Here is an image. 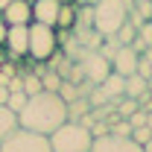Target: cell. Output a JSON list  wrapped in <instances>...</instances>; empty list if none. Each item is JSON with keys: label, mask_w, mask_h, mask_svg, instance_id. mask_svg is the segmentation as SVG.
Here are the masks:
<instances>
[{"label": "cell", "mask_w": 152, "mask_h": 152, "mask_svg": "<svg viewBox=\"0 0 152 152\" xmlns=\"http://www.w3.org/2000/svg\"><path fill=\"white\" fill-rule=\"evenodd\" d=\"M67 120V102L58 96V91H38L26 96V105L18 111V126L32 132L50 134Z\"/></svg>", "instance_id": "obj_1"}, {"label": "cell", "mask_w": 152, "mask_h": 152, "mask_svg": "<svg viewBox=\"0 0 152 152\" xmlns=\"http://www.w3.org/2000/svg\"><path fill=\"white\" fill-rule=\"evenodd\" d=\"M47 137H50V149L53 152H91V143H94L91 129L85 123H79V120H64Z\"/></svg>", "instance_id": "obj_2"}, {"label": "cell", "mask_w": 152, "mask_h": 152, "mask_svg": "<svg viewBox=\"0 0 152 152\" xmlns=\"http://www.w3.org/2000/svg\"><path fill=\"white\" fill-rule=\"evenodd\" d=\"M129 20V3L126 0H96L91 6V26L102 38L114 35Z\"/></svg>", "instance_id": "obj_3"}, {"label": "cell", "mask_w": 152, "mask_h": 152, "mask_svg": "<svg viewBox=\"0 0 152 152\" xmlns=\"http://www.w3.org/2000/svg\"><path fill=\"white\" fill-rule=\"evenodd\" d=\"M53 56H58V29L32 20V23H29V47H26V58L44 64V61H53Z\"/></svg>", "instance_id": "obj_4"}, {"label": "cell", "mask_w": 152, "mask_h": 152, "mask_svg": "<svg viewBox=\"0 0 152 152\" xmlns=\"http://www.w3.org/2000/svg\"><path fill=\"white\" fill-rule=\"evenodd\" d=\"M0 152H53V149H50V137L47 134L15 126L0 140Z\"/></svg>", "instance_id": "obj_5"}, {"label": "cell", "mask_w": 152, "mask_h": 152, "mask_svg": "<svg viewBox=\"0 0 152 152\" xmlns=\"http://www.w3.org/2000/svg\"><path fill=\"white\" fill-rule=\"evenodd\" d=\"M91 152H143V146H140V143H134L132 134L105 132V134H99V137H94Z\"/></svg>", "instance_id": "obj_6"}, {"label": "cell", "mask_w": 152, "mask_h": 152, "mask_svg": "<svg viewBox=\"0 0 152 152\" xmlns=\"http://www.w3.org/2000/svg\"><path fill=\"white\" fill-rule=\"evenodd\" d=\"M79 67H82V76H85L88 82H94V85H99L105 76L111 73V61L102 56L99 50H88V53L82 56V64H79Z\"/></svg>", "instance_id": "obj_7"}, {"label": "cell", "mask_w": 152, "mask_h": 152, "mask_svg": "<svg viewBox=\"0 0 152 152\" xmlns=\"http://www.w3.org/2000/svg\"><path fill=\"white\" fill-rule=\"evenodd\" d=\"M0 18L6 20V26H26V23H32V0H12L0 12Z\"/></svg>", "instance_id": "obj_8"}, {"label": "cell", "mask_w": 152, "mask_h": 152, "mask_svg": "<svg viewBox=\"0 0 152 152\" xmlns=\"http://www.w3.org/2000/svg\"><path fill=\"white\" fill-rule=\"evenodd\" d=\"M26 47H29V23L26 26H9L6 41H3V50L12 58H23L26 56Z\"/></svg>", "instance_id": "obj_9"}, {"label": "cell", "mask_w": 152, "mask_h": 152, "mask_svg": "<svg viewBox=\"0 0 152 152\" xmlns=\"http://www.w3.org/2000/svg\"><path fill=\"white\" fill-rule=\"evenodd\" d=\"M137 56H140V53H134L129 44H120V47L114 50V56L108 58V61H111V70L120 73V76H132L134 70H137Z\"/></svg>", "instance_id": "obj_10"}, {"label": "cell", "mask_w": 152, "mask_h": 152, "mask_svg": "<svg viewBox=\"0 0 152 152\" xmlns=\"http://www.w3.org/2000/svg\"><path fill=\"white\" fill-rule=\"evenodd\" d=\"M58 0H32V20L56 26V15H58Z\"/></svg>", "instance_id": "obj_11"}, {"label": "cell", "mask_w": 152, "mask_h": 152, "mask_svg": "<svg viewBox=\"0 0 152 152\" xmlns=\"http://www.w3.org/2000/svg\"><path fill=\"white\" fill-rule=\"evenodd\" d=\"M79 23V12H76V3H61L58 6V15H56V29L64 32V29H76Z\"/></svg>", "instance_id": "obj_12"}, {"label": "cell", "mask_w": 152, "mask_h": 152, "mask_svg": "<svg viewBox=\"0 0 152 152\" xmlns=\"http://www.w3.org/2000/svg\"><path fill=\"white\" fill-rule=\"evenodd\" d=\"M146 94V79L140 73H132L126 76V88H123V96H132V99H137V96Z\"/></svg>", "instance_id": "obj_13"}, {"label": "cell", "mask_w": 152, "mask_h": 152, "mask_svg": "<svg viewBox=\"0 0 152 152\" xmlns=\"http://www.w3.org/2000/svg\"><path fill=\"white\" fill-rule=\"evenodd\" d=\"M15 126H18V114L12 111L9 105H0V140H3L6 134L12 132Z\"/></svg>", "instance_id": "obj_14"}, {"label": "cell", "mask_w": 152, "mask_h": 152, "mask_svg": "<svg viewBox=\"0 0 152 152\" xmlns=\"http://www.w3.org/2000/svg\"><path fill=\"white\" fill-rule=\"evenodd\" d=\"M134 35H137V26H134L132 20H126V23H123V26L114 32V41H117V44H132Z\"/></svg>", "instance_id": "obj_15"}, {"label": "cell", "mask_w": 152, "mask_h": 152, "mask_svg": "<svg viewBox=\"0 0 152 152\" xmlns=\"http://www.w3.org/2000/svg\"><path fill=\"white\" fill-rule=\"evenodd\" d=\"M20 85H23V94H26V96L44 91V88H41V73H26V76H20Z\"/></svg>", "instance_id": "obj_16"}, {"label": "cell", "mask_w": 152, "mask_h": 152, "mask_svg": "<svg viewBox=\"0 0 152 152\" xmlns=\"http://www.w3.org/2000/svg\"><path fill=\"white\" fill-rule=\"evenodd\" d=\"M61 82H64V76H61V73H56V70L44 73V70H41V88H44V91H58Z\"/></svg>", "instance_id": "obj_17"}, {"label": "cell", "mask_w": 152, "mask_h": 152, "mask_svg": "<svg viewBox=\"0 0 152 152\" xmlns=\"http://www.w3.org/2000/svg\"><path fill=\"white\" fill-rule=\"evenodd\" d=\"M58 96H61L64 102H73V99H79V85H73V82H61Z\"/></svg>", "instance_id": "obj_18"}, {"label": "cell", "mask_w": 152, "mask_h": 152, "mask_svg": "<svg viewBox=\"0 0 152 152\" xmlns=\"http://www.w3.org/2000/svg\"><path fill=\"white\" fill-rule=\"evenodd\" d=\"M6 105H9L12 111L18 114L20 108L26 105V94H23V91H9V99H6Z\"/></svg>", "instance_id": "obj_19"}, {"label": "cell", "mask_w": 152, "mask_h": 152, "mask_svg": "<svg viewBox=\"0 0 152 152\" xmlns=\"http://www.w3.org/2000/svg\"><path fill=\"white\" fill-rule=\"evenodd\" d=\"M149 137H152V126H149V123H146V126H134V129H132V140H134V143H140V146H143Z\"/></svg>", "instance_id": "obj_20"}, {"label": "cell", "mask_w": 152, "mask_h": 152, "mask_svg": "<svg viewBox=\"0 0 152 152\" xmlns=\"http://www.w3.org/2000/svg\"><path fill=\"white\" fill-rule=\"evenodd\" d=\"M126 120L132 123V129H134V126H146V123H149V111H143V108H134V111L129 114Z\"/></svg>", "instance_id": "obj_21"}, {"label": "cell", "mask_w": 152, "mask_h": 152, "mask_svg": "<svg viewBox=\"0 0 152 152\" xmlns=\"http://www.w3.org/2000/svg\"><path fill=\"white\" fill-rule=\"evenodd\" d=\"M137 38H140L146 47H152V20H143V23H137Z\"/></svg>", "instance_id": "obj_22"}, {"label": "cell", "mask_w": 152, "mask_h": 152, "mask_svg": "<svg viewBox=\"0 0 152 152\" xmlns=\"http://www.w3.org/2000/svg\"><path fill=\"white\" fill-rule=\"evenodd\" d=\"M137 108V99H132V96H126L123 102H120V111H117V117H129V114Z\"/></svg>", "instance_id": "obj_23"}, {"label": "cell", "mask_w": 152, "mask_h": 152, "mask_svg": "<svg viewBox=\"0 0 152 152\" xmlns=\"http://www.w3.org/2000/svg\"><path fill=\"white\" fill-rule=\"evenodd\" d=\"M134 15H140L143 20H152V0H140L137 3V12Z\"/></svg>", "instance_id": "obj_24"}, {"label": "cell", "mask_w": 152, "mask_h": 152, "mask_svg": "<svg viewBox=\"0 0 152 152\" xmlns=\"http://www.w3.org/2000/svg\"><path fill=\"white\" fill-rule=\"evenodd\" d=\"M6 32H9V26H6V20L0 18V47H3V41H6Z\"/></svg>", "instance_id": "obj_25"}, {"label": "cell", "mask_w": 152, "mask_h": 152, "mask_svg": "<svg viewBox=\"0 0 152 152\" xmlns=\"http://www.w3.org/2000/svg\"><path fill=\"white\" fill-rule=\"evenodd\" d=\"M6 99H9V88L0 85V105H6Z\"/></svg>", "instance_id": "obj_26"}, {"label": "cell", "mask_w": 152, "mask_h": 152, "mask_svg": "<svg viewBox=\"0 0 152 152\" xmlns=\"http://www.w3.org/2000/svg\"><path fill=\"white\" fill-rule=\"evenodd\" d=\"M143 152H152V137L146 140V143H143Z\"/></svg>", "instance_id": "obj_27"}, {"label": "cell", "mask_w": 152, "mask_h": 152, "mask_svg": "<svg viewBox=\"0 0 152 152\" xmlns=\"http://www.w3.org/2000/svg\"><path fill=\"white\" fill-rule=\"evenodd\" d=\"M9 3H12V0H0V12H3V9H6Z\"/></svg>", "instance_id": "obj_28"}, {"label": "cell", "mask_w": 152, "mask_h": 152, "mask_svg": "<svg viewBox=\"0 0 152 152\" xmlns=\"http://www.w3.org/2000/svg\"><path fill=\"white\" fill-rule=\"evenodd\" d=\"M58 3H76V0H58Z\"/></svg>", "instance_id": "obj_29"}, {"label": "cell", "mask_w": 152, "mask_h": 152, "mask_svg": "<svg viewBox=\"0 0 152 152\" xmlns=\"http://www.w3.org/2000/svg\"><path fill=\"white\" fill-rule=\"evenodd\" d=\"M149 126H152V114H149Z\"/></svg>", "instance_id": "obj_30"}]
</instances>
